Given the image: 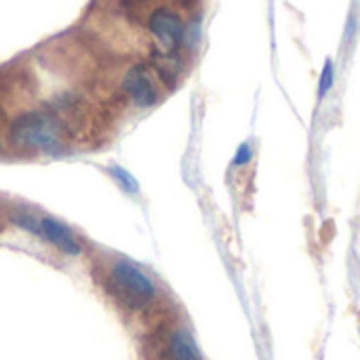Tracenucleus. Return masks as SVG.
<instances>
[{
    "mask_svg": "<svg viewBox=\"0 0 360 360\" xmlns=\"http://www.w3.org/2000/svg\"><path fill=\"white\" fill-rule=\"evenodd\" d=\"M11 141L21 150H34L49 156H59L65 152L63 129L57 116L44 110H32L19 114L8 129Z\"/></svg>",
    "mask_w": 360,
    "mask_h": 360,
    "instance_id": "f257e3e1",
    "label": "nucleus"
},
{
    "mask_svg": "<svg viewBox=\"0 0 360 360\" xmlns=\"http://www.w3.org/2000/svg\"><path fill=\"white\" fill-rule=\"evenodd\" d=\"M110 285L116 297L129 308H143L156 295V287L152 278L129 259H118L112 264Z\"/></svg>",
    "mask_w": 360,
    "mask_h": 360,
    "instance_id": "f03ea898",
    "label": "nucleus"
},
{
    "mask_svg": "<svg viewBox=\"0 0 360 360\" xmlns=\"http://www.w3.org/2000/svg\"><path fill=\"white\" fill-rule=\"evenodd\" d=\"M148 27L154 34V38L169 53H175L181 46L184 36H186V30H184V23H181L179 15L173 13V11H169V8H156V11H152V15L148 19Z\"/></svg>",
    "mask_w": 360,
    "mask_h": 360,
    "instance_id": "7ed1b4c3",
    "label": "nucleus"
},
{
    "mask_svg": "<svg viewBox=\"0 0 360 360\" xmlns=\"http://www.w3.org/2000/svg\"><path fill=\"white\" fill-rule=\"evenodd\" d=\"M122 89L137 108H152L158 101V91L143 65H133L122 78Z\"/></svg>",
    "mask_w": 360,
    "mask_h": 360,
    "instance_id": "20e7f679",
    "label": "nucleus"
},
{
    "mask_svg": "<svg viewBox=\"0 0 360 360\" xmlns=\"http://www.w3.org/2000/svg\"><path fill=\"white\" fill-rule=\"evenodd\" d=\"M38 236L46 243H51L55 249H59L63 255H70V257H78L82 253V247L80 243L76 240L74 232L61 224L59 219L55 217H40V230H38Z\"/></svg>",
    "mask_w": 360,
    "mask_h": 360,
    "instance_id": "39448f33",
    "label": "nucleus"
},
{
    "mask_svg": "<svg viewBox=\"0 0 360 360\" xmlns=\"http://www.w3.org/2000/svg\"><path fill=\"white\" fill-rule=\"evenodd\" d=\"M167 354H169V360H198L196 344H194L192 335L184 329H177L169 338Z\"/></svg>",
    "mask_w": 360,
    "mask_h": 360,
    "instance_id": "423d86ee",
    "label": "nucleus"
},
{
    "mask_svg": "<svg viewBox=\"0 0 360 360\" xmlns=\"http://www.w3.org/2000/svg\"><path fill=\"white\" fill-rule=\"evenodd\" d=\"M110 173H112V177L116 179V184L124 190V192H129V194H137L139 192V184H137V179L127 171V169H122V167H110Z\"/></svg>",
    "mask_w": 360,
    "mask_h": 360,
    "instance_id": "0eeeda50",
    "label": "nucleus"
},
{
    "mask_svg": "<svg viewBox=\"0 0 360 360\" xmlns=\"http://www.w3.org/2000/svg\"><path fill=\"white\" fill-rule=\"evenodd\" d=\"M13 224L19 226L21 230L30 232V234H36L38 236V230H40V217H36L34 213H27V211H19L13 215Z\"/></svg>",
    "mask_w": 360,
    "mask_h": 360,
    "instance_id": "6e6552de",
    "label": "nucleus"
},
{
    "mask_svg": "<svg viewBox=\"0 0 360 360\" xmlns=\"http://www.w3.org/2000/svg\"><path fill=\"white\" fill-rule=\"evenodd\" d=\"M333 84V63L327 59L325 68H323V74H321V82H319V97L323 99L327 95V91L331 89Z\"/></svg>",
    "mask_w": 360,
    "mask_h": 360,
    "instance_id": "1a4fd4ad",
    "label": "nucleus"
},
{
    "mask_svg": "<svg viewBox=\"0 0 360 360\" xmlns=\"http://www.w3.org/2000/svg\"><path fill=\"white\" fill-rule=\"evenodd\" d=\"M251 160V146L249 143H243L236 152V158H234V165H247Z\"/></svg>",
    "mask_w": 360,
    "mask_h": 360,
    "instance_id": "9d476101",
    "label": "nucleus"
},
{
    "mask_svg": "<svg viewBox=\"0 0 360 360\" xmlns=\"http://www.w3.org/2000/svg\"><path fill=\"white\" fill-rule=\"evenodd\" d=\"M196 2H198V0H184L186 6H192V4H196Z\"/></svg>",
    "mask_w": 360,
    "mask_h": 360,
    "instance_id": "9b49d317",
    "label": "nucleus"
}]
</instances>
